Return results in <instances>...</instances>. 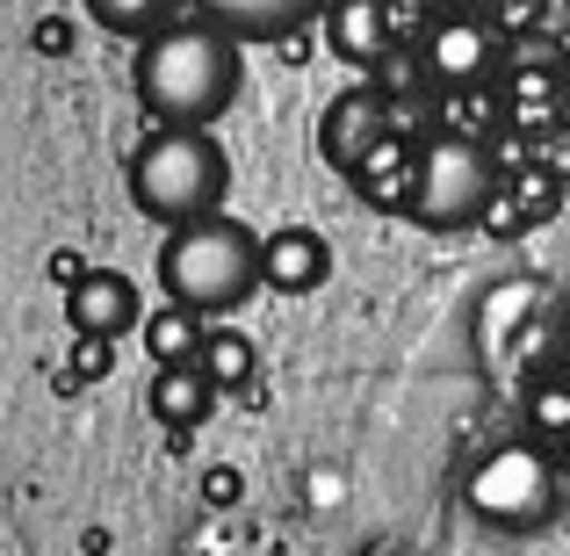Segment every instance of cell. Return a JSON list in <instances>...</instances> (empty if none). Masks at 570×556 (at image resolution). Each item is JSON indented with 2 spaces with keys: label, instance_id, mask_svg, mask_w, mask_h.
<instances>
[{
  "label": "cell",
  "instance_id": "obj_22",
  "mask_svg": "<svg viewBox=\"0 0 570 556\" xmlns=\"http://www.w3.org/2000/svg\"><path fill=\"white\" fill-rule=\"evenodd\" d=\"M203 499L232 506V499H238V470H209V477H203Z\"/></svg>",
  "mask_w": 570,
  "mask_h": 556
},
{
  "label": "cell",
  "instance_id": "obj_20",
  "mask_svg": "<svg viewBox=\"0 0 570 556\" xmlns=\"http://www.w3.org/2000/svg\"><path fill=\"white\" fill-rule=\"evenodd\" d=\"M109 354H116V340H80V348H72V375H80V383L109 375Z\"/></svg>",
  "mask_w": 570,
  "mask_h": 556
},
{
  "label": "cell",
  "instance_id": "obj_21",
  "mask_svg": "<svg viewBox=\"0 0 570 556\" xmlns=\"http://www.w3.org/2000/svg\"><path fill=\"white\" fill-rule=\"evenodd\" d=\"M37 51H72V22L43 14V22H37Z\"/></svg>",
  "mask_w": 570,
  "mask_h": 556
},
{
  "label": "cell",
  "instance_id": "obj_6",
  "mask_svg": "<svg viewBox=\"0 0 570 556\" xmlns=\"http://www.w3.org/2000/svg\"><path fill=\"white\" fill-rule=\"evenodd\" d=\"M426 80L433 95H462V87H491L499 80V29L484 14H441L426 29Z\"/></svg>",
  "mask_w": 570,
  "mask_h": 556
},
{
  "label": "cell",
  "instance_id": "obj_17",
  "mask_svg": "<svg viewBox=\"0 0 570 556\" xmlns=\"http://www.w3.org/2000/svg\"><path fill=\"white\" fill-rule=\"evenodd\" d=\"M528 433L534 441H570V375H549V383L528 390Z\"/></svg>",
  "mask_w": 570,
  "mask_h": 556
},
{
  "label": "cell",
  "instance_id": "obj_14",
  "mask_svg": "<svg viewBox=\"0 0 570 556\" xmlns=\"http://www.w3.org/2000/svg\"><path fill=\"white\" fill-rule=\"evenodd\" d=\"M499 116H505L499 87H462V95L433 101V130H441V138H470V145H484L491 130H499Z\"/></svg>",
  "mask_w": 570,
  "mask_h": 556
},
{
  "label": "cell",
  "instance_id": "obj_16",
  "mask_svg": "<svg viewBox=\"0 0 570 556\" xmlns=\"http://www.w3.org/2000/svg\"><path fill=\"white\" fill-rule=\"evenodd\" d=\"M557 203H563V182H557V174H520L513 188H499V203H491L484 224H499V232H520V224L557 217Z\"/></svg>",
  "mask_w": 570,
  "mask_h": 556
},
{
  "label": "cell",
  "instance_id": "obj_23",
  "mask_svg": "<svg viewBox=\"0 0 570 556\" xmlns=\"http://www.w3.org/2000/svg\"><path fill=\"white\" fill-rule=\"evenodd\" d=\"M563 362H570V311H563Z\"/></svg>",
  "mask_w": 570,
  "mask_h": 556
},
{
  "label": "cell",
  "instance_id": "obj_18",
  "mask_svg": "<svg viewBox=\"0 0 570 556\" xmlns=\"http://www.w3.org/2000/svg\"><path fill=\"white\" fill-rule=\"evenodd\" d=\"M195 369H203L217 390H238L253 375V340L246 333H209V348H203V362H195Z\"/></svg>",
  "mask_w": 570,
  "mask_h": 556
},
{
  "label": "cell",
  "instance_id": "obj_10",
  "mask_svg": "<svg viewBox=\"0 0 570 556\" xmlns=\"http://www.w3.org/2000/svg\"><path fill=\"white\" fill-rule=\"evenodd\" d=\"M333 275V246H325L311 224H289V232H275L267 238V253H261V282L267 290H318V282Z\"/></svg>",
  "mask_w": 570,
  "mask_h": 556
},
{
  "label": "cell",
  "instance_id": "obj_4",
  "mask_svg": "<svg viewBox=\"0 0 570 556\" xmlns=\"http://www.w3.org/2000/svg\"><path fill=\"white\" fill-rule=\"evenodd\" d=\"M499 167H491L484 145L470 138H419V174H412V217L426 232H462V224H484L499 203Z\"/></svg>",
  "mask_w": 570,
  "mask_h": 556
},
{
  "label": "cell",
  "instance_id": "obj_11",
  "mask_svg": "<svg viewBox=\"0 0 570 556\" xmlns=\"http://www.w3.org/2000/svg\"><path fill=\"white\" fill-rule=\"evenodd\" d=\"M203 14L232 43H282L311 22V8H296V0H224V8H203Z\"/></svg>",
  "mask_w": 570,
  "mask_h": 556
},
{
  "label": "cell",
  "instance_id": "obj_9",
  "mask_svg": "<svg viewBox=\"0 0 570 556\" xmlns=\"http://www.w3.org/2000/svg\"><path fill=\"white\" fill-rule=\"evenodd\" d=\"M390 37H397V8H383V0H340V8H325V43L347 66H383Z\"/></svg>",
  "mask_w": 570,
  "mask_h": 556
},
{
  "label": "cell",
  "instance_id": "obj_5",
  "mask_svg": "<svg viewBox=\"0 0 570 556\" xmlns=\"http://www.w3.org/2000/svg\"><path fill=\"white\" fill-rule=\"evenodd\" d=\"M462 499H470V514L491 520V528H542V520L557 514V462L534 441H505L470 470Z\"/></svg>",
  "mask_w": 570,
  "mask_h": 556
},
{
  "label": "cell",
  "instance_id": "obj_13",
  "mask_svg": "<svg viewBox=\"0 0 570 556\" xmlns=\"http://www.w3.org/2000/svg\"><path fill=\"white\" fill-rule=\"evenodd\" d=\"M145 354H153L159 369H195L203 362V348H209V333H203V311H181V304H159V311H145Z\"/></svg>",
  "mask_w": 570,
  "mask_h": 556
},
{
  "label": "cell",
  "instance_id": "obj_8",
  "mask_svg": "<svg viewBox=\"0 0 570 556\" xmlns=\"http://www.w3.org/2000/svg\"><path fill=\"white\" fill-rule=\"evenodd\" d=\"M66 319L80 340H124L130 325H145L138 311V282L124 267H87V282L66 296Z\"/></svg>",
  "mask_w": 570,
  "mask_h": 556
},
{
  "label": "cell",
  "instance_id": "obj_7",
  "mask_svg": "<svg viewBox=\"0 0 570 556\" xmlns=\"http://www.w3.org/2000/svg\"><path fill=\"white\" fill-rule=\"evenodd\" d=\"M383 138H397L383 87H347V95L325 101V116H318V159H325L333 174H347V182H354Z\"/></svg>",
  "mask_w": 570,
  "mask_h": 556
},
{
  "label": "cell",
  "instance_id": "obj_15",
  "mask_svg": "<svg viewBox=\"0 0 570 556\" xmlns=\"http://www.w3.org/2000/svg\"><path fill=\"white\" fill-rule=\"evenodd\" d=\"M87 14H95L101 29H116V37H138V51H145V43L167 37L188 8H174V0H87Z\"/></svg>",
  "mask_w": 570,
  "mask_h": 556
},
{
  "label": "cell",
  "instance_id": "obj_3",
  "mask_svg": "<svg viewBox=\"0 0 570 556\" xmlns=\"http://www.w3.org/2000/svg\"><path fill=\"white\" fill-rule=\"evenodd\" d=\"M224 182H232V167H224V145L209 130H153L130 159V203L167 232L217 217Z\"/></svg>",
  "mask_w": 570,
  "mask_h": 556
},
{
  "label": "cell",
  "instance_id": "obj_1",
  "mask_svg": "<svg viewBox=\"0 0 570 556\" xmlns=\"http://www.w3.org/2000/svg\"><path fill=\"white\" fill-rule=\"evenodd\" d=\"M138 101L159 130H209L238 101V43L203 8H188L138 51Z\"/></svg>",
  "mask_w": 570,
  "mask_h": 556
},
{
  "label": "cell",
  "instance_id": "obj_19",
  "mask_svg": "<svg viewBox=\"0 0 570 556\" xmlns=\"http://www.w3.org/2000/svg\"><path fill=\"white\" fill-rule=\"evenodd\" d=\"M513 66H520V72H542V80H563V43H557V37H520Z\"/></svg>",
  "mask_w": 570,
  "mask_h": 556
},
{
  "label": "cell",
  "instance_id": "obj_2",
  "mask_svg": "<svg viewBox=\"0 0 570 556\" xmlns=\"http://www.w3.org/2000/svg\"><path fill=\"white\" fill-rule=\"evenodd\" d=\"M261 253H267V238L246 232L238 217H203L188 232H167V246H159V290H167V304L203 311V319L209 311H232L261 290Z\"/></svg>",
  "mask_w": 570,
  "mask_h": 556
},
{
  "label": "cell",
  "instance_id": "obj_12",
  "mask_svg": "<svg viewBox=\"0 0 570 556\" xmlns=\"http://www.w3.org/2000/svg\"><path fill=\"white\" fill-rule=\"evenodd\" d=\"M209 398H217V383H209L203 369H153V390H145V404H153L159 427L188 433L209 419Z\"/></svg>",
  "mask_w": 570,
  "mask_h": 556
}]
</instances>
